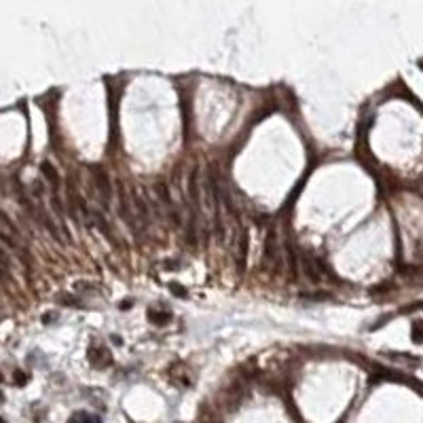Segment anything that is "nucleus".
I'll return each mask as SVG.
<instances>
[{"label":"nucleus","instance_id":"obj_2","mask_svg":"<svg viewBox=\"0 0 423 423\" xmlns=\"http://www.w3.org/2000/svg\"><path fill=\"white\" fill-rule=\"evenodd\" d=\"M93 178H96L98 191L102 193L104 205H108V201H110V180H108V174H106L102 167H96V170H93Z\"/></svg>","mask_w":423,"mask_h":423},{"label":"nucleus","instance_id":"obj_1","mask_svg":"<svg viewBox=\"0 0 423 423\" xmlns=\"http://www.w3.org/2000/svg\"><path fill=\"white\" fill-rule=\"evenodd\" d=\"M279 260V250H277V241H275V233L269 231L267 233V241H265V267H277Z\"/></svg>","mask_w":423,"mask_h":423},{"label":"nucleus","instance_id":"obj_7","mask_svg":"<svg viewBox=\"0 0 423 423\" xmlns=\"http://www.w3.org/2000/svg\"><path fill=\"white\" fill-rule=\"evenodd\" d=\"M413 341L415 343H421L423 341V322H415L413 324Z\"/></svg>","mask_w":423,"mask_h":423},{"label":"nucleus","instance_id":"obj_6","mask_svg":"<svg viewBox=\"0 0 423 423\" xmlns=\"http://www.w3.org/2000/svg\"><path fill=\"white\" fill-rule=\"evenodd\" d=\"M43 172H45V176L49 178V182H51L53 189H57V186H59V178H57V172L53 170V165L51 163H43Z\"/></svg>","mask_w":423,"mask_h":423},{"label":"nucleus","instance_id":"obj_3","mask_svg":"<svg viewBox=\"0 0 423 423\" xmlns=\"http://www.w3.org/2000/svg\"><path fill=\"white\" fill-rule=\"evenodd\" d=\"M89 362H91L93 366H98V368L108 366V364H110V353H108V349H104V347L96 349V345H91V347H89Z\"/></svg>","mask_w":423,"mask_h":423},{"label":"nucleus","instance_id":"obj_4","mask_svg":"<svg viewBox=\"0 0 423 423\" xmlns=\"http://www.w3.org/2000/svg\"><path fill=\"white\" fill-rule=\"evenodd\" d=\"M131 197H133V210L138 212V218H140V223H142V224H149V212H146V203H144L142 195L133 191V195H131Z\"/></svg>","mask_w":423,"mask_h":423},{"label":"nucleus","instance_id":"obj_5","mask_svg":"<svg viewBox=\"0 0 423 423\" xmlns=\"http://www.w3.org/2000/svg\"><path fill=\"white\" fill-rule=\"evenodd\" d=\"M68 423H102V419L93 413H87V411H78L75 413L72 417L68 419Z\"/></svg>","mask_w":423,"mask_h":423},{"label":"nucleus","instance_id":"obj_8","mask_svg":"<svg viewBox=\"0 0 423 423\" xmlns=\"http://www.w3.org/2000/svg\"><path fill=\"white\" fill-rule=\"evenodd\" d=\"M17 373H19V371H17ZM17 373H15V383L24 385V383H25V377H24V374H17Z\"/></svg>","mask_w":423,"mask_h":423}]
</instances>
